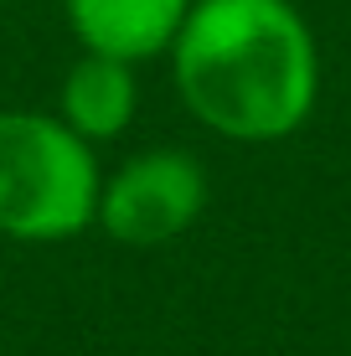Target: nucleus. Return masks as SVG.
I'll use <instances>...</instances> for the list:
<instances>
[{"label": "nucleus", "mask_w": 351, "mask_h": 356, "mask_svg": "<svg viewBox=\"0 0 351 356\" xmlns=\"http://www.w3.org/2000/svg\"><path fill=\"white\" fill-rule=\"evenodd\" d=\"M171 63L181 104L243 145L295 134L320 93L316 36L289 0H191Z\"/></svg>", "instance_id": "obj_1"}, {"label": "nucleus", "mask_w": 351, "mask_h": 356, "mask_svg": "<svg viewBox=\"0 0 351 356\" xmlns=\"http://www.w3.org/2000/svg\"><path fill=\"white\" fill-rule=\"evenodd\" d=\"M99 161L52 114H0V232L21 243L78 238L99 217Z\"/></svg>", "instance_id": "obj_2"}, {"label": "nucleus", "mask_w": 351, "mask_h": 356, "mask_svg": "<svg viewBox=\"0 0 351 356\" xmlns=\"http://www.w3.org/2000/svg\"><path fill=\"white\" fill-rule=\"evenodd\" d=\"M207 170L186 150L129 155L99 191V227L124 248H161L202 217Z\"/></svg>", "instance_id": "obj_3"}, {"label": "nucleus", "mask_w": 351, "mask_h": 356, "mask_svg": "<svg viewBox=\"0 0 351 356\" xmlns=\"http://www.w3.org/2000/svg\"><path fill=\"white\" fill-rule=\"evenodd\" d=\"M191 0H67V21L83 52H104L119 63H145L171 52Z\"/></svg>", "instance_id": "obj_4"}, {"label": "nucleus", "mask_w": 351, "mask_h": 356, "mask_svg": "<svg viewBox=\"0 0 351 356\" xmlns=\"http://www.w3.org/2000/svg\"><path fill=\"white\" fill-rule=\"evenodd\" d=\"M140 104L135 63H119L104 52H83L63 78V124L83 140H114L129 129Z\"/></svg>", "instance_id": "obj_5"}]
</instances>
